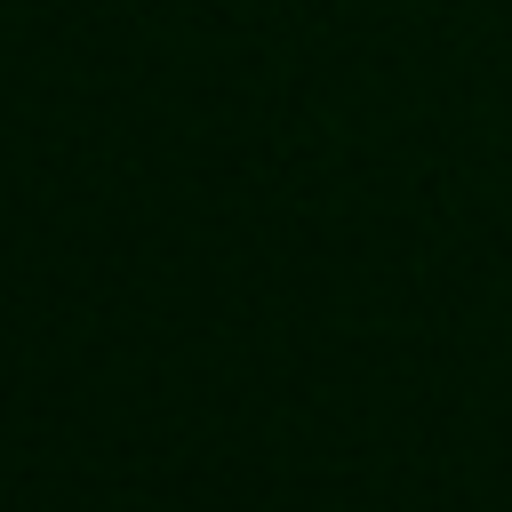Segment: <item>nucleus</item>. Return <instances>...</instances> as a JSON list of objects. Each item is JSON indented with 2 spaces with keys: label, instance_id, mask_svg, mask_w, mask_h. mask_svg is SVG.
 <instances>
[]
</instances>
